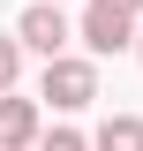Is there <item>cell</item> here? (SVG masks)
I'll return each instance as SVG.
<instances>
[{
	"label": "cell",
	"instance_id": "cell-5",
	"mask_svg": "<svg viewBox=\"0 0 143 151\" xmlns=\"http://www.w3.org/2000/svg\"><path fill=\"white\" fill-rule=\"evenodd\" d=\"M90 151H143V121H136V113H113L106 129H98Z\"/></svg>",
	"mask_w": 143,
	"mask_h": 151
},
{
	"label": "cell",
	"instance_id": "cell-7",
	"mask_svg": "<svg viewBox=\"0 0 143 151\" xmlns=\"http://www.w3.org/2000/svg\"><path fill=\"white\" fill-rule=\"evenodd\" d=\"M38 151H90V144H83V136H75V129H53V136H45V144H38Z\"/></svg>",
	"mask_w": 143,
	"mask_h": 151
},
{
	"label": "cell",
	"instance_id": "cell-3",
	"mask_svg": "<svg viewBox=\"0 0 143 151\" xmlns=\"http://www.w3.org/2000/svg\"><path fill=\"white\" fill-rule=\"evenodd\" d=\"M83 45H90V53H121V45H136V23L113 15V8H90V15H83Z\"/></svg>",
	"mask_w": 143,
	"mask_h": 151
},
{
	"label": "cell",
	"instance_id": "cell-9",
	"mask_svg": "<svg viewBox=\"0 0 143 151\" xmlns=\"http://www.w3.org/2000/svg\"><path fill=\"white\" fill-rule=\"evenodd\" d=\"M136 53H143V30H136Z\"/></svg>",
	"mask_w": 143,
	"mask_h": 151
},
{
	"label": "cell",
	"instance_id": "cell-1",
	"mask_svg": "<svg viewBox=\"0 0 143 151\" xmlns=\"http://www.w3.org/2000/svg\"><path fill=\"white\" fill-rule=\"evenodd\" d=\"M38 91L53 98L60 113H83L90 98H98V68H90V60H75V53H60V60H45V83H38Z\"/></svg>",
	"mask_w": 143,
	"mask_h": 151
},
{
	"label": "cell",
	"instance_id": "cell-8",
	"mask_svg": "<svg viewBox=\"0 0 143 151\" xmlns=\"http://www.w3.org/2000/svg\"><path fill=\"white\" fill-rule=\"evenodd\" d=\"M90 8H113V15H128V23H136V8H143V0H90Z\"/></svg>",
	"mask_w": 143,
	"mask_h": 151
},
{
	"label": "cell",
	"instance_id": "cell-4",
	"mask_svg": "<svg viewBox=\"0 0 143 151\" xmlns=\"http://www.w3.org/2000/svg\"><path fill=\"white\" fill-rule=\"evenodd\" d=\"M38 144V106L30 98H0V151H30Z\"/></svg>",
	"mask_w": 143,
	"mask_h": 151
},
{
	"label": "cell",
	"instance_id": "cell-6",
	"mask_svg": "<svg viewBox=\"0 0 143 151\" xmlns=\"http://www.w3.org/2000/svg\"><path fill=\"white\" fill-rule=\"evenodd\" d=\"M15 68H23V45H15V38H0V98H8V83H15Z\"/></svg>",
	"mask_w": 143,
	"mask_h": 151
},
{
	"label": "cell",
	"instance_id": "cell-2",
	"mask_svg": "<svg viewBox=\"0 0 143 151\" xmlns=\"http://www.w3.org/2000/svg\"><path fill=\"white\" fill-rule=\"evenodd\" d=\"M68 15H60L53 0H38V8H23V23H15V45H30V53H45V60H60L68 53Z\"/></svg>",
	"mask_w": 143,
	"mask_h": 151
},
{
	"label": "cell",
	"instance_id": "cell-10",
	"mask_svg": "<svg viewBox=\"0 0 143 151\" xmlns=\"http://www.w3.org/2000/svg\"><path fill=\"white\" fill-rule=\"evenodd\" d=\"M53 8H60V0H53Z\"/></svg>",
	"mask_w": 143,
	"mask_h": 151
}]
</instances>
